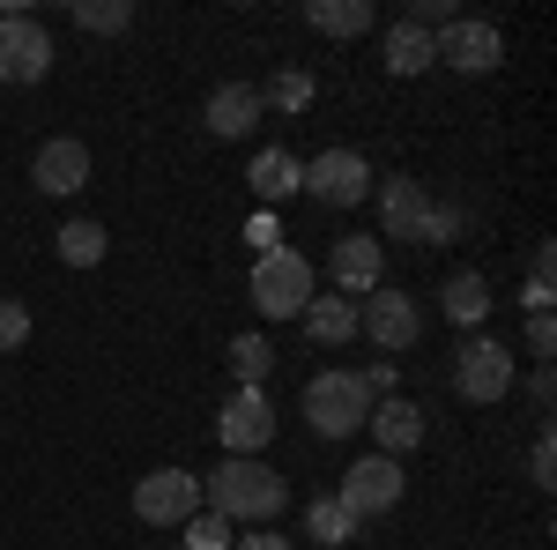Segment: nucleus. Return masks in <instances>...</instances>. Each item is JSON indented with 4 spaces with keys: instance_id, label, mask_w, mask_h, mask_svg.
Wrapping results in <instances>:
<instances>
[{
    "instance_id": "obj_6",
    "label": "nucleus",
    "mask_w": 557,
    "mask_h": 550,
    "mask_svg": "<svg viewBox=\"0 0 557 550\" xmlns=\"http://www.w3.org/2000/svg\"><path fill=\"white\" fill-rule=\"evenodd\" d=\"M335 506L349 521H380V513L401 506V462H386V454H364V462L343 468V491H335Z\"/></svg>"
},
{
    "instance_id": "obj_7",
    "label": "nucleus",
    "mask_w": 557,
    "mask_h": 550,
    "mask_svg": "<svg viewBox=\"0 0 557 550\" xmlns=\"http://www.w3.org/2000/svg\"><path fill=\"white\" fill-rule=\"evenodd\" d=\"M298 194L327 201V209H357V201L372 194V164H364L357 149H327V157L298 164Z\"/></svg>"
},
{
    "instance_id": "obj_34",
    "label": "nucleus",
    "mask_w": 557,
    "mask_h": 550,
    "mask_svg": "<svg viewBox=\"0 0 557 550\" xmlns=\"http://www.w3.org/2000/svg\"><path fill=\"white\" fill-rule=\"evenodd\" d=\"M231 550H290V536H275V528H268V536H238Z\"/></svg>"
},
{
    "instance_id": "obj_35",
    "label": "nucleus",
    "mask_w": 557,
    "mask_h": 550,
    "mask_svg": "<svg viewBox=\"0 0 557 550\" xmlns=\"http://www.w3.org/2000/svg\"><path fill=\"white\" fill-rule=\"evenodd\" d=\"M172 550H178V543H172Z\"/></svg>"
},
{
    "instance_id": "obj_3",
    "label": "nucleus",
    "mask_w": 557,
    "mask_h": 550,
    "mask_svg": "<svg viewBox=\"0 0 557 550\" xmlns=\"http://www.w3.org/2000/svg\"><path fill=\"white\" fill-rule=\"evenodd\" d=\"M364 417H372V394L357 387V372H312L305 380V424L320 439H349V431H364Z\"/></svg>"
},
{
    "instance_id": "obj_33",
    "label": "nucleus",
    "mask_w": 557,
    "mask_h": 550,
    "mask_svg": "<svg viewBox=\"0 0 557 550\" xmlns=\"http://www.w3.org/2000/svg\"><path fill=\"white\" fill-rule=\"evenodd\" d=\"M528 394H535V410H550V394H557V372H550V365H535V387H528Z\"/></svg>"
},
{
    "instance_id": "obj_14",
    "label": "nucleus",
    "mask_w": 557,
    "mask_h": 550,
    "mask_svg": "<svg viewBox=\"0 0 557 550\" xmlns=\"http://www.w3.org/2000/svg\"><path fill=\"white\" fill-rule=\"evenodd\" d=\"M30 179H38V194H75V186H89V149L75 142V134H60V142L38 149Z\"/></svg>"
},
{
    "instance_id": "obj_32",
    "label": "nucleus",
    "mask_w": 557,
    "mask_h": 550,
    "mask_svg": "<svg viewBox=\"0 0 557 550\" xmlns=\"http://www.w3.org/2000/svg\"><path fill=\"white\" fill-rule=\"evenodd\" d=\"M246 239H253L260 254H275V239H283V223H275V216H253V231H246Z\"/></svg>"
},
{
    "instance_id": "obj_10",
    "label": "nucleus",
    "mask_w": 557,
    "mask_h": 550,
    "mask_svg": "<svg viewBox=\"0 0 557 550\" xmlns=\"http://www.w3.org/2000/svg\"><path fill=\"white\" fill-rule=\"evenodd\" d=\"M357 335H372L394 357V350H409V342L424 335V313H417V297L409 291H372V297H357Z\"/></svg>"
},
{
    "instance_id": "obj_20",
    "label": "nucleus",
    "mask_w": 557,
    "mask_h": 550,
    "mask_svg": "<svg viewBox=\"0 0 557 550\" xmlns=\"http://www.w3.org/2000/svg\"><path fill=\"white\" fill-rule=\"evenodd\" d=\"M305 23H312L320 38H364V30H372V0H312Z\"/></svg>"
},
{
    "instance_id": "obj_23",
    "label": "nucleus",
    "mask_w": 557,
    "mask_h": 550,
    "mask_svg": "<svg viewBox=\"0 0 557 550\" xmlns=\"http://www.w3.org/2000/svg\"><path fill=\"white\" fill-rule=\"evenodd\" d=\"M424 68H431V38L409 30V23H394V38H386V75H424Z\"/></svg>"
},
{
    "instance_id": "obj_15",
    "label": "nucleus",
    "mask_w": 557,
    "mask_h": 550,
    "mask_svg": "<svg viewBox=\"0 0 557 550\" xmlns=\"http://www.w3.org/2000/svg\"><path fill=\"white\" fill-rule=\"evenodd\" d=\"M372 439H380V454L386 462H401V454H409V447H417V439H424V410H417V402H401V394H386V402H372Z\"/></svg>"
},
{
    "instance_id": "obj_19",
    "label": "nucleus",
    "mask_w": 557,
    "mask_h": 550,
    "mask_svg": "<svg viewBox=\"0 0 557 550\" xmlns=\"http://www.w3.org/2000/svg\"><path fill=\"white\" fill-rule=\"evenodd\" d=\"M246 186H253L260 201H290L298 194V157L290 149H260L253 164H246Z\"/></svg>"
},
{
    "instance_id": "obj_17",
    "label": "nucleus",
    "mask_w": 557,
    "mask_h": 550,
    "mask_svg": "<svg viewBox=\"0 0 557 550\" xmlns=\"http://www.w3.org/2000/svg\"><path fill=\"white\" fill-rule=\"evenodd\" d=\"M298 320H305V335L320 342V350H343V342L357 335V297H343V291L320 297V291H312V305H305Z\"/></svg>"
},
{
    "instance_id": "obj_18",
    "label": "nucleus",
    "mask_w": 557,
    "mask_h": 550,
    "mask_svg": "<svg viewBox=\"0 0 557 550\" xmlns=\"http://www.w3.org/2000/svg\"><path fill=\"white\" fill-rule=\"evenodd\" d=\"M438 305H446V320H454V328H483V313H491V283H483L475 268H461V276H446Z\"/></svg>"
},
{
    "instance_id": "obj_29",
    "label": "nucleus",
    "mask_w": 557,
    "mask_h": 550,
    "mask_svg": "<svg viewBox=\"0 0 557 550\" xmlns=\"http://www.w3.org/2000/svg\"><path fill=\"white\" fill-rule=\"evenodd\" d=\"M15 342H30V313L15 297H0V350H15Z\"/></svg>"
},
{
    "instance_id": "obj_1",
    "label": "nucleus",
    "mask_w": 557,
    "mask_h": 550,
    "mask_svg": "<svg viewBox=\"0 0 557 550\" xmlns=\"http://www.w3.org/2000/svg\"><path fill=\"white\" fill-rule=\"evenodd\" d=\"M201 499H209V513H223L231 528H238V521L275 528V513H283V499H290V484L260 462V454H231V462H215V476H201Z\"/></svg>"
},
{
    "instance_id": "obj_31",
    "label": "nucleus",
    "mask_w": 557,
    "mask_h": 550,
    "mask_svg": "<svg viewBox=\"0 0 557 550\" xmlns=\"http://www.w3.org/2000/svg\"><path fill=\"white\" fill-rule=\"evenodd\" d=\"M528 350L550 365V350H557V320H550V313H535V320H528Z\"/></svg>"
},
{
    "instance_id": "obj_8",
    "label": "nucleus",
    "mask_w": 557,
    "mask_h": 550,
    "mask_svg": "<svg viewBox=\"0 0 557 550\" xmlns=\"http://www.w3.org/2000/svg\"><path fill=\"white\" fill-rule=\"evenodd\" d=\"M506 60V38L491 30V23H469V15H454L438 38H431V68H454V75H491Z\"/></svg>"
},
{
    "instance_id": "obj_22",
    "label": "nucleus",
    "mask_w": 557,
    "mask_h": 550,
    "mask_svg": "<svg viewBox=\"0 0 557 550\" xmlns=\"http://www.w3.org/2000/svg\"><path fill=\"white\" fill-rule=\"evenodd\" d=\"M231 372H238V387H268V372H275V342L268 335H238L231 342Z\"/></svg>"
},
{
    "instance_id": "obj_25",
    "label": "nucleus",
    "mask_w": 557,
    "mask_h": 550,
    "mask_svg": "<svg viewBox=\"0 0 557 550\" xmlns=\"http://www.w3.org/2000/svg\"><path fill=\"white\" fill-rule=\"evenodd\" d=\"M305 536H320L327 550H343L349 536H357V521H349L335 499H312V513H305Z\"/></svg>"
},
{
    "instance_id": "obj_30",
    "label": "nucleus",
    "mask_w": 557,
    "mask_h": 550,
    "mask_svg": "<svg viewBox=\"0 0 557 550\" xmlns=\"http://www.w3.org/2000/svg\"><path fill=\"white\" fill-rule=\"evenodd\" d=\"M528 476H535L543 491H550V484H557V447H550V431H543V439L528 447Z\"/></svg>"
},
{
    "instance_id": "obj_16",
    "label": "nucleus",
    "mask_w": 557,
    "mask_h": 550,
    "mask_svg": "<svg viewBox=\"0 0 557 550\" xmlns=\"http://www.w3.org/2000/svg\"><path fill=\"white\" fill-rule=\"evenodd\" d=\"M260 112H268V105H260L253 83H223L209 97V134H215V142H238V134L260 127Z\"/></svg>"
},
{
    "instance_id": "obj_11",
    "label": "nucleus",
    "mask_w": 557,
    "mask_h": 550,
    "mask_svg": "<svg viewBox=\"0 0 557 550\" xmlns=\"http://www.w3.org/2000/svg\"><path fill=\"white\" fill-rule=\"evenodd\" d=\"M454 387H461V402H498L513 387V350L491 335H469L454 357Z\"/></svg>"
},
{
    "instance_id": "obj_9",
    "label": "nucleus",
    "mask_w": 557,
    "mask_h": 550,
    "mask_svg": "<svg viewBox=\"0 0 557 550\" xmlns=\"http://www.w3.org/2000/svg\"><path fill=\"white\" fill-rule=\"evenodd\" d=\"M134 513H141L149 528H186V521L201 513V476H186V468L141 476V484H134Z\"/></svg>"
},
{
    "instance_id": "obj_26",
    "label": "nucleus",
    "mask_w": 557,
    "mask_h": 550,
    "mask_svg": "<svg viewBox=\"0 0 557 550\" xmlns=\"http://www.w3.org/2000/svg\"><path fill=\"white\" fill-rule=\"evenodd\" d=\"M260 105H283V112H305V105H312V75H305V68H283L275 83L260 89Z\"/></svg>"
},
{
    "instance_id": "obj_13",
    "label": "nucleus",
    "mask_w": 557,
    "mask_h": 550,
    "mask_svg": "<svg viewBox=\"0 0 557 550\" xmlns=\"http://www.w3.org/2000/svg\"><path fill=\"white\" fill-rule=\"evenodd\" d=\"M327 276H335V291H343V297H372V291L386 283L380 239H335V254H327Z\"/></svg>"
},
{
    "instance_id": "obj_27",
    "label": "nucleus",
    "mask_w": 557,
    "mask_h": 550,
    "mask_svg": "<svg viewBox=\"0 0 557 550\" xmlns=\"http://www.w3.org/2000/svg\"><path fill=\"white\" fill-rule=\"evenodd\" d=\"M231 543H238V536H231V521L201 506L194 521H186V543H178V550H231Z\"/></svg>"
},
{
    "instance_id": "obj_21",
    "label": "nucleus",
    "mask_w": 557,
    "mask_h": 550,
    "mask_svg": "<svg viewBox=\"0 0 557 550\" xmlns=\"http://www.w3.org/2000/svg\"><path fill=\"white\" fill-rule=\"evenodd\" d=\"M134 23V0H75V30H89V38H120Z\"/></svg>"
},
{
    "instance_id": "obj_2",
    "label": "nucleus",
    "mask_w": 557,
    "mask_h": 550,
    "mask_svg": "<svg viewBox=\"0 0 557 550\" xmlns=\"http://www.w3.org/2000/svg\"><path fill=\"white\" fill-rule=\"evenodd\" d=\"M380 216H386V239H409V246H446L461 231V209H438L417 179H386Z\"/></svg>"
},
{
    "instance_id": "obj_4",
    "label": "nucleus",
    "mask_w": 557,
    "mask_h": 550,
    "mask_svg": "<svg viewBox=\"0 0 557 550\" xmlns=\"http://www.w3.org/2000/svg\"><path fill=\"white\" fill-rule=\"evenodd\" d=\"M253 305L268 320H298L305 305H312V260L290 254V246H275V254L253 260Z\"/></svg>"
},
{
    "instance_id": "obj_12",
    "label": "nucleus",
    "mask_w": 557,
    "mask_h": 550,
    "mask_svg": "<svg viewBox=\"0 0 557 550\" xmlns=\"http://www.w3.org/2000/svg\"><path fill=\"white\" fill-rule=\"evenodd\" d=\"M215 439H223L231 454H260V447L275 439V394H268V387H238V394L223 402V417H215Z\"/></svg>"
},
{
    "instance_id": "obj_5",
    "label": "nucleus",
    "mask_w": 557,
    "mask_h": 550,
    "mask_svg": "<svg viewBox=\"0 0 557 550\" xmlns=\"http://www.w3.org/2000/svg\"><path fill=\"white\" fill-rule=\"evenodd\" d=\"M52 75V38L30 8H0V83H45Z\"/></svg>"
},
{
    "instance_id": "obj_24",
    "label": "nucleus",
    "mask_w": 557,
    "mask_h": 550,
    "mask_svg": "<svg viewBox=\"0 0 557 550\" xmlns=\"http://www.w3.org/2000/svg\"><path fill=\"white\" fill-rule=\"evenodd\" d=\"M60 260H67V268H97V260H104V231H97L89 216H75V223L60 231Z\"/></svg>"
},
{
    "instance_id": "obj_28",
    "label": "nucleus",
    "mask_w": 557,
    "mask_h": 550,
    "mask_svg": "<svg viewBox=\"0 0 557 550\" xmlns=\"http://www.w3.org/2000/svg\"><path fill=\"white\" fill-rule=\"evenodd\" d=\"M357 387H364V394H372V402H386V394H394V387H401V365H394V357H372V365H364V372H357Z\"/></svg>"
}]
</instances>
